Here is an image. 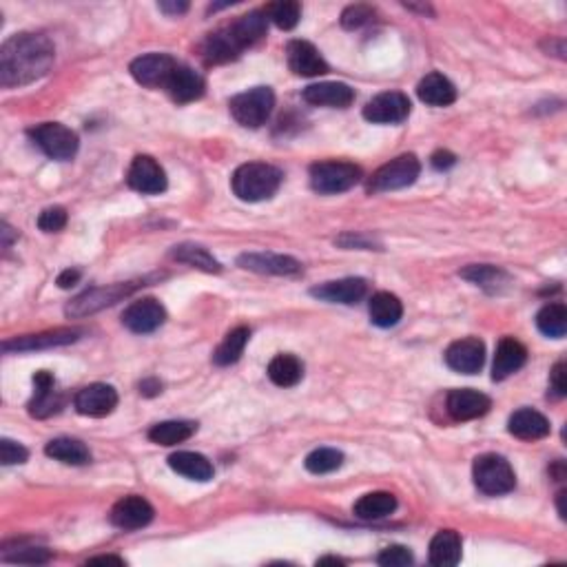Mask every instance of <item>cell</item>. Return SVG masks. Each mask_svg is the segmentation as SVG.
<instances>
[{"label":"cell","instance_id":"cell-1","mask_svg":"<svg viewBox=\"0 0 567 567\" xmlns=\"http://www.w3.org/2000/svg\"><path fill=\"white\" fill-rule=\"evenodd\" d=\"M54 42L45 34H16L4 40L0 49V84L22 87L36 83L54 67Z\"/></svg>","mask_w":567,"mask_h":567},{"label":"cell","instance_id":"cell-2","mask_svg":"<svg viewBox=\"0 0 567 567\" xmlns=\"http://www.w3.org/2000/svg\"><path fill=\"white\" fill-rule=\"evenodd\" d=\"M282 171L266 162L242 164L231 178L233 193L242 202H264L271 200L282 187Z\"/></svg>","mask_w":567,"mask_h":567},{"label":"cell","instance_id":"cell-3","mask_svg":"<svg viewBox=\"0 0 567 567\" xmlns=\"http://www.w3.org/2000/svg\"><path fill=\"white\" fill-rule=\"evenodd\" d=\"M472 479L475 485L488 496H501L512 493L517 485L512 466L499 455H481L472 466Z\"/></svg>","mask_w":567,"mask_h":567},{"label":"cell","instance_id":"cell-4","mask_svg":"<svg viewBox=\"0 0 567 567\" xmlns=\"http://www.w3.org/2000/svg\"><path fill=\"white\" fill-rule=\"evenodd\" d=\"M273 107H275V93L271 87H253L233 96L229 102L231 116L249 129L262 126L271 118Z\"/></svg>","mask_w":567,"mask_h":567},{"label":"cell","instance_id":"cell-5","mask_svg":"<svg viewBox=\"0 0 567 567\" xmlns=\"http://www.w3.org/2000/svg\"><path fill=\"white\" fill-rule=\"evenodd\" d=\"M362 179V169L353 162H318L310 167V184L321 196H337L348 191Z\"/></svg>","mask_w":567,"mask_h":567},{"label":"cell","instance_id":"cell-6","mask_svg":"<svg viewBox=\"0 0 567 567\" xmlns=\"http://www.w3.org/2000/svg\"><path fill=\"white\" fill-rule=\"evenodd\" d=\"M422 173V164H419L417 155L404 153L399 158L390 160L381 169L372 173L371 182H368V191L384 193V191H397V188H406L414 184V179Z\"/></svg>","mask_w":567,"mask_h":567},{"label":"cell","instance_id":"cell-7","mask_svg":"<svg viewBox=\"0 0 567 567\" xmlns=\"http://www.w3.org/2000/svg\"><path fill=\"white\" fill-rule=\"evenodd\" d=\"M30 138L47 158L71 160L78 153V135L60 122H45L30 129Z\"/></svg>","mask_w":567,"mask_h":567},{"label":"cell","instance_id":"cell-8","mask_svg":"<svg viewBox=\"0 0 567 567\" xmlns=\"http://www.w3.org/2000/svg\"><path fill=\"white\" fill-rule=\"evenodd\" d=\"M138 282H125V284H111V286H100L92 288V291L83 292V295L75 297L74 301L67 306L69 318H84V315L98 313V310L113 306L116 301H120L122 297H126L129 292H134L138 288Z\"/></svg>","mask_w":567,"mask_h":567},{"label":"cell","instance_id":"cell-9","mask_svg":"<svg viewBox=\"0 0 567 567\" xmlns=\"http://www.w3.org/2000/svg\"><path fill=\"white\" fill-rule=\"evenodd\" d=\"M410 100L401 92H384L368 100L363 107V118L375 125H399L410 116Z\"/></svg>","mask_w":567,"mask_h":567},{"label":"cell","instance_id":"cell-10","mask_svg":"<svg viewBox=\"0 0 567 567\" xmlns=\"http://www.w3.org/2000/svg\"><path fill=\"white\" fill-rule=\"evenodd\" d=\"M126 184L142 196H160L167 191V173L151 155H138L126 173Z\"/></svg>","mask_w":567,"mask_h":567},{"label":"cell","instance_id":"cell-11","mask_svg":"<svg viewBox=\"0 0 567 567\" xmlns=\"http://www.w3.org/2000/svg\"><path fill=\"white\" fill-rule=\"evenodd\" d=\"M167 319V310L153 297H144V300L134 301L129 309L122 313V324L131 330V333L146 335L158 330Z\"/></svg>","mask_w":567,"mask_h":567},{"label":"cell","instance_id":"cell-12","mask_svg":"<svg viewBox=\"0 0 567 567\" xmlns=\"http://www.w3.org/2000/svg\"><path fill=\"white\" fill-rule=\"evenodd\" d=\"M178 63L167 54H146L131 63V75L144 87H167Z\"/></svg>","mask_w":567,"mask_h":567},{"label":"cell","instance_id":"cell-13","mask_svg":"<svg viewBox=\"0 0 567 567\" xmlns=\"http://www.w3.org/2000/svg\"><path fill=\"white\" fill-rule=\"evenodd\" d=\"M153 508L146 499L142 496H125V499L118 501L111 510V523L120 530H140V528L149 526L153 521Z\"/></svg>","mask_w":567,"mask_h":567},{"label":"cell","instance_id":"cell-14","mask_svg":"<svg viewBox=\"0 0 567 567\" xmlns=\"http://www.w3.org/2000/svg\"><path fill=\"white\" fill-rule=\"evenodd\" d=\"M75 410L84 417H107L116 410L118 406V392L113 386L107 384H92L83 388L74 399Z\"/></svg>","mask_w":567,"mask_h":567},{"label":"cell","instance_id":"cell-15","mask_svg":"<svg viewBox=\"0 0 567 567\" xmlns=\"http://www.w3.org/2000/svg\"><path fill=\"white\" fill-rule=\"evenodd\" d=\"M485 362V346L481 339L466 337L459 342L450 344L446 351V363L452 371L461 372V375H475L484 368Z\"/></svg>","mask_w":567,"mask_h":567},{"label":"cell","instance_id":"cell-16","mask_svg":"<svg viewBox=\"0 0 567 567\" xmlns=\"http://www.w3.org/2000/svg\"><path fill=\"white\" fill-rule=\"evenodd\" d=\"M448 413L452 414V419L457 422H472V419H479L493 408V401L488 395L472 388H459L450 390L446 399Z\"/></svg>","mask_w":567,"mask_h":567},{"label":"cell","instance_id":"cell-17","mask_svg":"<svg viewBox=\"0 0 567 567\" xmlns=\"http://www.w3.org/2000/svg\"><path fill=\"white\" fill-rule=\"evenodd\" d=\"M238 264L259 275H297L301 271V264L295 257L275 253H244L240 255Z\"/></svg>","mask_w":567,"mask_h":567},{"label":"cell","instance_id":"cell-18","mask_svg":"<svg viewBox=\"0 0 567 567\" xmlns=\"http://www.w3.org/2000/svg\"><path fill=\"white\" fill-rule=\"evenodd\" d=\"M34 399L30 401V414L36 419H47L51 414L60 413L63 397L56 390V379L51 372L40 371L34 375Z\"/></svg>","mask_w":567,"mask_h":567},{"label":"cell","instance_id":"cell-19","mask_svg":"<svg viewBox=\"0 0 567 567\" xmlns=\"http://www.w3.org/2000/svg\"><path fill=\"white\" fill-rule=\"evenodd\" d=\"M286 58L292 74L304 75V78H315V75H321L328 71V65L321 58L319 51L315 49V45H310L306 40L288 42Z\"/></svg>","mask_w":567,"mask_h":567},{"label":"cell","instance_id":"cell-20","mask_svg":"<svg viewBox=\"0 0 567 567\" xmlns=\"http://www.w3.org/2000/svg\"><path fill=\"white\" fill-rule=\"evenodd\" d=\"M164 89H167L173 100L179 102V105H187V102L200 100L205 96L206 84L205 78L196 69L187 67V65H178Z\"/></svg>","mask_w":567,"mask_h":567},{"label":"cell","instance_id":"cell-21","mask_svg":"<svg viewBox=\"0 0 567 567\" xmlns=\"http://www.w3.org/2000/svg\"><path fill=\"white\" fill-rule=\"evenodd\" d=\"M368 291V284L362 277H346V280L326 282L321 286H315L310 295L319 297L321 301L330 304H357Z\"/></svg>","mask_w":567,"mask_h":567},{"label":"cell","instance_id":"cell-22","mask_svg":"<svg viewBox=\"0 0 567 567\" xmlns=\"http://www.w3.org/2000/svg\"><path fill=\"white\" fill-rule=\"evenodd\" d=\"M528 362V348L523 346L519 339L503 337L496 346L494 366H493V379L503 381L517 371H521Z\"/></svg>","mask_w":567,"mask_h":567},{"label":"cell","instance_id":"cell-23","mask_svg":"<svg viewBox=\"0 0 567 567\" xmlns=\"http://www.w3.org/2000/svg\"><path fill=\"white\" fill-rule=\"evenodd\" d=\"M80 330H71V328H58V330H49V333H40V335H27V337L13 339V342H4L3 351H40V348H51V346H67V344L78 342Z\"/></svg>","mask_w":567,"mask_h":567},{"label":"cell","instance_id":"cell-24","mask_svg":"<svg viewBox=\"0 0 567 567\" xmlns=\"http://www.w3.org/2000/svg\"><path fill=\"white\" fill-rule=\"evenodd\" d=\"M304 100L315 107L344 109L354 100V92L346 83H319L304 89Z\"/></svg>","mask_w":567,"mask_h":567},{"label":"cell","instance_id":"cell-25","mask_svg":"<svg viewBox=\"0 0 567 567\" xmlns=\"http://www.w3.org/2000/svg\"><path fill=\"white\" fill-rule=\"evenodd\" d=\"M508 430L523 441H538L550 434V422L538 410L521 408L510 417Z\"/></svg>","mask_w":567,"mask_h":567},{"label":"cell","instance_id":"cell-26","mask_svg":"<svg viewBox=\"0 0 567 567\" xmlns=\"http://www.w3.org/2000/svg\"><path fill=\"white\" fill-rule=\"evenodd\" d=\"M419 100L430 107H448L457 100V89L446 75L441 74H428L422 83L417 84Z\"/></svg>","mask_w":567,"mask_h":567},{"label":"cell","instance_id":"cell-27","mask_svg":"<svg viewBox=\"0 0 567 567\" xmlns=\"http://www.w3.org/2000/svg\"><path fill=\"white\" fill-rule=\"evenodd\" d=\"M461 561V536L455 530L434 534L430 543V563L437 567H452Z\"/></svg>","mask_w":567,"mask_h":567},{"label":"cell","instance_id":"cell-28","mask_svg":"<svg viewBox=\"0 0 567 567\" xmlns=\"http://www.w3.org/2000/svg\"><path fill=\"white\" fill-rule=\"evenodd\" d=\"M202 51H205V58L209 60V63L220 65V63H229V60H235L244 49L240 47V42L235 40V36L231 34L229 27H224V30L206 36Z\"/></svg>","mask_w":567,"mask_h":567},{"label":"cell","instance_id":"cell-29","mask_svg":"<svg viewBox=\"0 0 567 567\" xmlns=\"http://www.w3.org/2000/svg\"><path fill=\"white\" fill-rule=\"evenodd\" d=\"M47 457L51 459L60 461V463H67V466H87L92 461V452L89 448L84 446L83 441L78 439H71V437H58V439H51L45 448Z\"/></svg>","mask_w":567,"mask_h":567},{"label":"cell","instance_id":"cell-30","mask_svg":"<svg viewBox=\"0 0 567 567\" xmlns=\"http://www.w3.org/2000/svg\"><path fill=\"white\" fill-rule=\"evenodd\" d=\"M169 466L173 472L187 476L191 481H211L213 479V466L205 455H197V452H176V455L169 457Z\"/></svg>","mask_w":567,"mask_h":567},{"label":"cell","instance_id":"cell-31","mask_svg":"<svg viewBox=\"0 0 567 567\" xmlns=\"http://www.w3.org/2000/svg\"><path fill=\"white\" fill-rule=\"evenodd\" d=\"M368 313H371L372 324L379 326V328H390V326L399 324L404 306H401L399 297L392 295V292H377L371 297Z\"/></svg>","mask_w":567,"mask_h":567},{"label":"cell","instance_id":"cell-32","mask_svg":"<svg viewBox=\"0 0 567 567\" xmlns=\"http://www.w3.org/2000/svg\"><path fill=\"white\" fill-rule=\"evenodd\" d=\"M304 377V366L295 354H277L268 363V379L280 388H292Z\"/></svg>","mask_w":567,"mask_h":567},{"label":"cell","instance_id":"cell-33","mask_svg":"<svg viewBox=\"0 0 567 567\" xmlns=\"http://www.w3.org/2000/svg\"><path fill=\"white\" fill-rule=\"evenodd\" d=\"M229 30L231 34L235 36V40L240 42V47L247 49V47L255 45V42L262 40V38L266 36L268 18L264 12H250L247 16L238 18L233 25H229Z\"/></svg>","mask_w":567,"mask_h":567},{"label":"cell","instance_id":"cell-34","mask_svg":"<svg viewBox=\"0 0 567 567\" xmlns=\"http://www.w3.org/2000/svg\"><path fill=\"white\" fill-rule=\"evenodd\" d=\"M397 510V496L390 493H371L363 494L362 499L354 503V514L366 521H375V519L390 517Z\"/></svg>","mask_w":567,"mask_h":567},{"label":"cell","instance_id":"cell-35","mask_svg":"<svg viewBox=\"0 0 567 567\" xmlns=\"http://www.w3.org/2000/svg\"><path fill=\"white\" fill-rule=\"evenodd\" d=\"M249 337L250 330L247 326H238V328L231 330L224 337V342H222L220 346H217V351L213 353V362H215L217 366H231V363L240 362V357H242L244 348H247L249 344Z\"/></svg>","mask_w":567,"mask_h":567},{"label":"cell","instance_id":"cell-36","mask_svg":"<svg viewBox=\"0 0 567 567\" xmlns=\"http://www.w3.org/2000/svg\"><path fill=\"white\" fill-rule=\"evenodd\" d=\"M197 423L193 422H162L149 430V439L158 446H178L196 434Z\"/></svg>","mask_w":567,"mask_h":567},{"label":"cell","instance_id":"cell-37","mask_svg":"<svg viewBox=\"0 0 567 567\" xmlns=\"http://www.w3.org/2000/svg\"><path fill=\"white\" fill-rule=\"evenodd\" d=\"M171 257L178 262L188 264L193 268H200L205 273H220L222 266L215 257L206 250L205 247H197V244H178L171 250Z\"/></svg>","mask_w":567,"mask_h":567},{"label":"cell","instance_id":"cell-38","mask_svg":"<svg viewBox=\"0 0 567 567\" xmlns=\"http://www.w3.org/2000/svg\"><path fill=\"white\" fill-rule=\"evenodd\" d=\"M536 326L545 337H554L561 339L565 337L567 333V309L561 301H554V304H547L538 310L536 315Z\"/></svg>","mask_w":567,"mask_h":567},{"label":"cell","instance_id":"cell-39","mask_svg":"<svg viewBox=\"0 0 567 567\" xmlns=\"http://www.w3.org/2000/svg\"><path fill=\"white\" fill-rule=\"evenodd\" d=\"M461 277H466V280H470L472 284H476V286L481 288H488V291H499L501 286H505V282H508V275H505L501 268L496 266H490V264H475V266H467L461 271Z\"/></svg>","mask_w":567,"mask_h":567},{"label":"cell","instance_id":"cell-40","mask_svg":"<svg viewBox=\"0 0 567 567\" xmlns=\"http://www.w3.org/2000/svg\"><path fill=\"white\" fill-rule=\"evenodd\" d=\"M264 13H266V18L273 25H277L284 31H291L295 30L297 22H300L301 7L295 0H282V3L268 4V7L264 9Z\"/></svg>","mask_w":567,"mask_h":567},{"label":"cell","instance_id":"cell-41","mask_svg":"<svg viewBox=\"0 0 567 567\" xmlns=\"http://www.w3.org/2000/svg\"><path fill=\"white\" fill-rule=\"evenodd\" d=\"M344 466V455L335 448H318L306 457V470L313 475H328Z\"/></svg>","mask_w":567,"mask_h":567},{"label":"cell","instance_id":"cell-42","mask_svg":"<svg viewBox=\"0 0 567 567\" xmlns=\"http://www.w3.org/2000/svg\"><path fill=\"white\" fill-rule=\"evenodd\" d=\"M67 226V211L63 206H49L38 215V229L42 233H58Z\"/></svg>","mask_w":567,"mask_h":567},{"label":"cell","instance_id":"cell-43","mask_svg":"<svg viewBox=\"0 0 567 567\" xmlns=\"http://www.w3.org/2000/svg\"><path fill=\"white\" fill-rule=\"evenodd\" d=\"M372 16H375V9L368 7V4H351V7L344 9L342 27L344 30H359V27L368 25Z\"/></svg>","mask_w":567,"mask_h":567},{"label":"cell","instance_id":"cell-44","mask_svg":"<svg viewBox=\"0 0 567 567\" xmlns=\"http://www.w3.org/2000/svg\"><path fill=\"white\" fill-rule=\"evenodd\" d=\"M414 561L413 552L404 545H390L377 556V563L384 565V567H406Z\"/></svg>","mask_w":567,"mask_h":567},{"label":"cell","instance_id":"cell-45","mask_svg":"<svg viewBox=\"0 0 567 567\" xmlns=\"http://www.w3.org/2000/svg\"><path fill=\"white\" fill-rule=\"evenodd\" d=\"M30 459V452L25 446L12 441V439H3L0 441V461L3 466H16V463H25Z\"/></svg>","mask_w":567,"mask_h":567},{"label":"cell","instance_id":"cell-46","mask_svg":"<svg viewBox=\"0 0 567 567\" xmlns=\"http://www.w3.org/2000/svg\"><path fill=\"white\" fill-rule=\"evenodd\" d=\"M3 559L9 561V563H31V565H38V563H47V561L51 559V552L49 550H42V547H30V550L16 552V554H4Z\"/></svg>","mask_w":567,"mask_h":567},{"label":"cell","instance_id":"cell-47","mask_svg":"<svg viewBox=\"0 0 567 567\" xmlns=\"http://www.w3.org/2000/svg\"><path fill=\"white\" fill-rule=\"evenodd\" d=\"M550 384L556 397L567 395V379H565V362H559L550 372Z\"/></svg>","mask_w":567,"mask_h":567},{"label":"cell","instance_id":"cell-48","mask_svg":"<svg viewBox=\"0 0 567 567\" xmlns=\"http://www.w3.org/2000/svg\"><path fill=\"white\" fill-rule=\"evenodd\" d=\"M430 162H432V167L439 169V171H446V169L455 167L457 158H455V153H450V151H437V153L430 158Z\"/></svg>","mask_w":567,"mask_h":567},{"label":"cell","instance_id":"cell-49","mask_svg":"<svg viewBox=\"0 0 567 567\" xmlns=\"http://www.w3.org/2000/svg\"><path fill=\"white\" fill-rule=\"evenodd\" d=\"M158 7L160 12H164L167 16H182V13L188 12V3H176V0H173V3H160Z\"/></svg>","mask_w":567,"mask_h":567},{"label":"cell","instance_id":"cell-50","mask_svg":"<svg viewBox=\"0 0 567 567\" xmlns=\"http://www.w3.org/2000/svg\"><path fill=\"white\" fill-rule=\"evenodd\" d=\"M78 280H80L78 268H67V271H63L58 275V286L60 288H71V286H75V284H78Z\"/></svg>","mask_w":567,"mask_h":567},{"label":"cell","instance_id":"cell-51","mask_svg":"<svg viewBox=\"0 0 567 567\" xmlns=\"http://www.w3.org/2000/svg\"><path fill=\"white\" fill-rule=\"evenodd\" d=\"M342 247L351 249V247H362V249H372V242H368V240L359 238V235H344V238L337 240Z\"/></svg>","mask_w":567,"mask_h":567},{"label":"cell","instance_id":"cell-52","mask_svg":"<svg viewBox=\"0 0 567 567\" xmlns=\"http://www.w3.org/2000/svg\"><path fill=\"white\" fill-rule=\"evenodd\" d=\"M140 392L144 397H155V395H160V392H162V384H160L158 379H144L140 384Z\"/></svg>","mask_w":567,"mask_h":567},{"label":"cell","instance_id":"cell-53","mask_svg":"<svg viewBox=\"0 0 567 567\" xmlns=\"http://www.w3.org/2000/svg\"><path fill=\"white\" fill-rule=\"evenodd\" d=\"M87 563H113V565H125V559H120V556L107 554V556H93V559H89Z\"/></svg>","mask_w":567,"mask_h":567},{"label":"cell","instance_id":"cell-54","mask_svg":"<svg viewBox=\"0 0 567 567\" xmlns=\"http://www.w3.org/2000/svg\"><path fill=\"white\" fill-rule=\"evenodd\" d=\"M346 561L337 559V556H324V559L318 561V565H344Z\"/></svg>","mask_w":567,"mask_h":567},{"label":"cell","instance_id":"cell-55","mask_svg":"<svg viewBox=\"0 0 567 567\" xmlns=\"http://www.w3.org/2000/svg\"><path fill=\"white\" fill-rule=\"evenodd\" d=\"M3 235H4V240H3V247H4V249H7V247H9V242H12V238H13V235H12V229H9V226H7V224H3Z\"/></svg>","mask_w":567,"mask_h":567},{"label":"cell","instance_id":"cell-56","mask_svg":"<svg viewBox=\"0 0 567 567\" xmlns=\"http://www.w3.org/2000/svg\"><path fill=\"white\" fill-rule=\"evenodd\" d=\"M556 499H559V514H561V519H565V508H563L565 490H561V493H559V496H556Z\"/></svg>","mask_w":567,"mask_h":567}]
</instances>
